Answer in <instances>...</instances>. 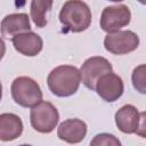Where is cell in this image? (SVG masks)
Listing matches in <instances>:
<instances>
[{
	"mask_svg": "<svg viewBox=\"0 0 146 146\" xmlns=\"http://www.w3.org/2000/svg\"><path fill=\"white\" fill-rule=\"evenodd\" d=\"M81 82L80 70L72 65L57 66L47 78V84L50 91L57 97H68L74 95Z\"/></svg>",
	"mask_w": 146,
	"mask_h": 146,
	"instance_id": "cell-1",
	"label": "cell"
},
{
	"mask_svg": "<svg viewBox=\"0 0 146 146\" xmlns=\"http://www.w3.org/2000/svg\"><path fill=\"white\" fill-rule=\"evenodd\" d=\"M59 21L64 32L79 33L90 26L91 10L82 0H67L59 11Z\"/></svg>",
	"mask_w": 146,
	"mask_h": 146,
	"instance_id": "cell-2",
	"label": "cell"
},
{
	"mask_svg": "<svg viewBox=\"0 0 146 146\" xmlns=\"http://www.w3.org/2000/svg\"><path fill=\"white\" fill-rule=\"evenodd\" d=\"M11 97L22 107H33L42 102V90L38 82L29 76L16 78L10 87Z\"/></svg>",
	"mask_w": 146,
	"mask_h": 146,
	"instance_id": "cell-3",
	"label": "cell"
},
{
	"mask_svg": "<svg viewBox=\"0 0 146 146\" xmlns=\"http://www.w3.org/2000/svg\"><path fill=\"white\" fill-rule=\"evenodd\" d=\"M30 121L34 130L41 133H50L57 127L59 113L57 108L49 102H40L31 107Z\"/></svg>",
	"mask_w": 146,
	"mask_h": 146,
	"instance_id": "cell-4",
	"label": "cell"
},
{
	"mask_svg": "<svg viewBox=\"0 0 146 146\" xmlns=\"http://www.w3.org/2000/svg\"><path fill=\"white\" fill-rule=\"evenodd\" d=\"M139 46V36L130 30H119L107 33L104 39L105 49L113 55H127Z\"/></svg>",
	"mask_w": 146,
	"mask_h": 146,
	"instance_id": "cell-5",
	"label": "cell"
},
{
	"mask_svg": "<svg viewBox=\"0 0 146 146\" xmlns=\"http://www.w3.org/2000/svg\"><path fill=\"white\" fill-rule=\"evenodd\" d=\"M113 71L112 64L102 56H94L84 60L82 64L80 72H81V80L82 83L90 90H95L96 83L98 79Z\"/></svg>",
	"mask_w": 146,
	"mask_h": 146,
	"instance_id": "cell-6",
	"label": "cell"
},
{
	"mask_svg": "<svg viewBox=\"0 0 146 146\" xmlns=\"http://www.w3.org/2000/svg\"><path fill=\"white\" fill-rule=\"evenodd\" d=\"M131 19V11L128 6H110L103 9L100 15V27L107 33L116 32L121 27L127 26Z\"/></svg>",
	"mask_w": 146,
	"mask_h": 146,
	"instance_id": "cell-7",
	"label": "cell"
},
{
	"mask_svg": "<svg viewBox=\"0 0 146 146\" xmlns=\"http://www.w3.org/2000/svg\"><path fill=\"white\" fill-rule=\"evenodd\" d=\"M95 90L102 99L112 103L117 100L122 96L124 91V84L122 79L112 71L98 79Z\"/></svg>",
	"mask_w": 146,
	"mask_h": 146,
	"instance_id": "cell-8",
	"label": "cell"
},
{
	"mask_svg": "<svg viewBox=\"0 0 146 146\" xmlns=\"http://www.w3.org/2000/svg\"><path fill=\"white\" fill-rule=\"evenodd\" d=\"M11 42L16 51L27 57H34L39 55L43 48V41L41 36L32 31H26L15 35L11 39Z\"/></svg>",
	"mask_w": 146,
	"mask_h": 146,
	"instance_id": "cell-9",
	"label": "cell"
},
{
	"mask_svg": "<svg viewBox=\"0 0 146 146\" xmlns=\"http://www.w3.org/2000/svg\"><path fill=\"white\" fill-rule=\"evenodd\" d=\"M87 135V124L80 119H67L57 129V137L68 144H78Z\"/></svg>",
	"mask_w": 146,
	"mask_h": 146,
	"instance_id": "cell-10",
	"label": "cell"
},
{
	"mask_svg": "<svg viewBox=\"0 0 146 146\" xmlns=\"http://www.w3.org/2000/svg\"><path fill=\"white\" fill-rule=\"evenodd\" d=\"M26 31H31V24L25 13L7 15L1 22V34L6 39H13L15 35Z\"/></svg>",
	"mask_w": 146,
	"mask_h": 146,
	"instance_id": "cell-11",
	"label": "cell"
},
{
	"mask_svg": "<svg viewBox=\"0 0 146 146\" xmlns=\"http://www.w3.org/2000/svg\"><path fill=\"white\" fill-rule=\"evenodd\" d=\"M139 123V112L130 104L122 106L115 113V124L123 133H135Z\"/></svg>",
	"mask_w": 146,
	"mask_h": 146,
	"instance_id": "cell-12",
	"label": "cell"
},
{
	"mask_svg": "<svg viewBox=\"0 0 146 146\" xmlns=\"http://www.w3.org/2000/svg\"><path fill=\"white\" fill-rule=\"evenodd\" d=\"M23 132V122L21 117L13 113H2L0 115V139L10 141L18 138Z\"/></svg>",
	"mask_w": 146,
	"mask_h": 146,
	"instance_id": "cell-13",
	"label": "cell"
},
{
	"mask_svg": "<svg viewBox=\"0 0 146 146\" xmlns=\"http://www.w3.org/2000/svg\"><path fill=\"white\" fill-rule=\"evenodd\" d=\"M52 7V0H32L30 6L31 18L34 24L42 29L47 25L48 18L47 15L50 13Z\"/></svg>",
	"mask_w": 146,
	"mask_h": 146,
	"instance_id": "cell-14",
	"label": "cell"
},
{
	"mask_svg": "<svg viewBox=\"0 0 146 146\" xmlns=\"http://www.w3.org/2000/svg\"><path fill=\"white\" fill-rule=\"evenodd\" d=\"M131 81L133 88L138 92L146 95V64L138 65L133 68L131 74Z\"/></svg>",
	"mask_w": 146,
	"mask_h": 146,
	"instance_id": "cell-15",
	"label": "cell"
},
{
	"mask_svg": "<svg viewBox=\"0 0 146 146\" xmlns=\"http://www.w3.org/2000/svg\"><path fill=\"white\" fill-rule=\"evenodd\" d=\"M90 145H114V146H120L121 141L111 133H98L94 137V139L90 141Z\"/></svg>",
	"mask_w": 146,
	"mask_h": 146,
	"instance_id": "cell-16",
	"label": "cell"
},
{
	"mask_svg": "<svg viewBox=\"0 0 146 146\" xmlns=\"http://www.w3.org/2000/svg\"><path fill=\"white\" fill-rule=\"evenodd\" d=\"M135 133L139 137L146 138V111L139 113V123Z\"/></svg>",
	"mask_w": 146,
	"mask_h": 146,
	"instance_id": "cell-17",
	"label": "cell"
},
{
	"mask_svg": "<svg viewBox=\"0 0 146 146\" xmlns=\"http://www.w3.org/2000/svg\"><path fill=\"white\" fill-rule=\"evenodd\" d=\"M138 1H139L141 5H146V0H138Z\"/></svg>",
	"mask_w": 146,
	"mask_h": 146,
	"instance_id": "cell-18",
	"label": "cell"
},
{
	"mask_svg": "<svg viewBox=\"0 0 146 146\" xmlns=\"http://www.w3.org/2000/svg\"><path fill=\"white\" fill-rule=\"evenodd\" d=\"M108 1H113V2H121L123 0H108Z\"/></svg>",
	"mask_w": 146,
	"mask_h": 146,
	"instance_id": "cell-19",
	"label": "cell"
}]
</instances>
